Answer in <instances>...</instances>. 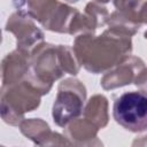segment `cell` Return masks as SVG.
Wrapping results in <instances>:
<instances>
[{
  "mask_svg": "<svg viewBox=\"0 0 147 147\" xmlns=\"http://www.w3.org/2000/svg\"><path fill=\"white\" fill-rule=\"evenodd\" d=\"M124 33L111 30L106 31L98 38L92 36H79L76 39L75 51L77 56L92 52L80 60L83 65L92 72H100L107 68L119 64L127 53L131 52V41Z\"/></svg>",
  "mask_w": 147,
  "mask_h": 147,
  "instance_id": "6da1fadb",
  "label": "cell"
},
{
  "mask_svg": "<svg viewBox=\"0 0 147 147\" xmlns=\"http://www.w3.org/2000/svg\"><path fill=\"white\" fill-rule=\"evenodd\" d=\"M113 115L116 123L127 131L147 130V93L142 91L123 93L114 102Z\"/></svg>",
  "mask_w": 147,
  "mask_h": 147,
  "instance_id": "7a4b0ae2",
  "label": "cell"
},
{
  "mask_svg": "<svg viewBox=\"0 0 147 147\" xmlns=\"http://www.w3.org/2000/svg\"><path fill=\"white\" fill-rule=\"evenodd\" d=\"M86 96L84 85L72 78L63 80L59 85V92L53 106V118L59 126L67 125L72 118L78 117L83 111Z\"/></svg>",
  "mask_w": 147,
  "mask_h": 147,
  "instance_id": "3957f363",
  "label": "cell"
},
{
  "mask_svg": "<svg viewBox=\"0 0 147 147\" xmlns=\"http://www.w3.org/2000/svg\"><path fill=\"white\" fill-rule=\"evenodd\" d=\"M141 60L136 57L134 63H130V61L121 62L119 67L115 69L114 71L106 75L101 82L102 86L105 88H114L118 86H123L126 84H130L133 80L134 74L133 70L138 68V63H140Z\"/></svg>",
  "mask_w": 147,
  "mask_h": 147,
  "instance_id": "277c9868",
  "label": "cell"
},
{
  "mask_svg": "<svg viewBox=\"0 0 147 147\" xmlns=\"http://www.w3.org/2000/svg\"><path fill=\"white\" fill-rule=\"evenodd\" d=\"M86 117L98 118V126H105L107 123V100L102 95L91 98L86 107Z\"/></svg>",
  "mask_w": 147,
  "mask_h": 147,
  "instance_id": "5b68a950",
  "label": "cell"
},
{
  "mask_svg": "<svg viewBox=\"0 0 147 147\" xmlns=\"http://www.w3.org/2000/svg\"><path fill=\"white\" fill-rule=\"evenodd\" d=\"M141 3H142V0H115V6L118 10H121L118 14L119 16H122L123 18H129L127 15H130L132 18H138L141 21ZM130 20V18H129ZM131 22L140 25L139 23L130 20Z\"/></svg>",
  "mask_w": 147,
  "mask_h": 147,
  "instance_id": "8992f818",
  "label": "cell"
},
{
  "mask_svg": "<svg viewBox=\"0 0 147 147\" xmlns=\"http://www.w3.org/2000/svg\"><path fill=\"white\" fill-rule=\"evenodd\" d=\"M98 1H101V2H108L109 0H98Z\"/></svg>",
  "mask_w": 147,
  "mask_h": 147,
  "instance_id": "52a82bcc",
  "label": "cell"
},
{
  "mask_svg": "<svg viewBox=\"0 0 147 147\" xmlns=\"http://www.w3.org/2000/svg\"><path fill=\"white\" fill-rule=\"evenodd\" d=\"M68 1H70V2H76V1H78V0H68Z\"/></svg>",
  "mask_w": 147,
  "mask_h": 147,
  "instance_id": "ba28073f",
  "label": "cell"
}]
</instances>
